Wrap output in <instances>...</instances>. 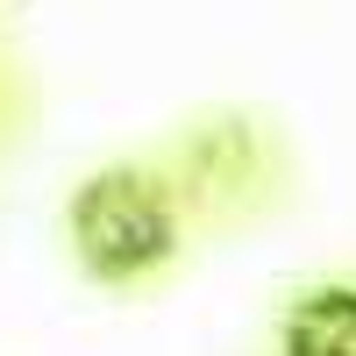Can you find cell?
<instances>
[{
	"label": "cell",
	"instance_id": "obj_1",
	"mask_svg": "<svg viewBox=\"0 0 356 356\" xmlns=\"http://www.w3.org/2000/svg\"><path fill=\"white\" fill-rule=\"evenodd\" d=\"M65 235H72V257L93 285H143L150 271L171 264L178 214H171V193L143 164H100L93 178L72 186Z\"/></svg>",
	"mask_w": 356,
	"mask_h": 356
},
{
	"label": "cell",
	"instance_id": "obj_2",
	"mask_svg": "<svg viewBox=\"0 0 356 356\" xmlns=\"http://www.w3.org/2000/svg\"><path fill=\"white\" fill-rule=\"evenodd\" d=\"M278 356H356V285L321 278L278 314Z\"/></svg>",
	"mask_w": 356,
	"mask_h": 356
}]
</instances>
